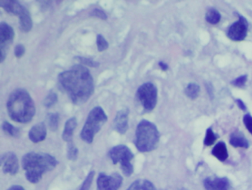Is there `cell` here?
I'll return each instance as SVG.
<instances>
[{"label":"cell","instance_id":"obj_20","mask_svg":"<svg viewBox=\"0 0 252 190\" xmlns=\"http://www.w3.org/2000/svg\"><path fill=\"white\" fill-rule=\"evenodd\" d=\"M126 190H156V188L151 181L139 179L134 181Z\"/></svg>","mask_w":252,"mask_h":190},{"label":"cell","instance_id":"obj_33","mask_svg":"<svg viewBox=\"0 0 252 190\" xmlns=\"http://www.w3.org/2000/svg\"><path fill=\"white\" fill-rule=\"evenodd\" d=\"M243 123L249 132L252 135V116L249 113L245 115L243 117Z\"/></svg>","mask_w":252,"mask_h":190},{"label":"cell","instance_id":"obj_4","mask_svg":"<svg viewBox=\"0 0 252 190\" xmlns=\"http://www.w3.org/2000/svg\"><path fill=\"white\" fill-rule=\"evenodd\" d=\"M160 141V133L157 127L149 122L141 121L135 131V147L141 153H148L157 148Z\"/></svg>","mask_w":252,"mask_h":190},{"label":"cell","instance_id":"obj_37","mask_svg":"<svg viewBox=\"0 0 252 190\" xmlns=\"http://www.w3.org/2000/svg\"><path fill=\"white\" fill-rule=\"evenodd\" d=\"M206 89H207L208 93H209V95L211 97H213L214 92H213V88H212V85L211 84H208L206 85Z\"/></svg>","mask_w":252,"mask_h":190},{"label":"cell","instance_id":"obj_36","mask_svg":"<svg viewBox=\"0 0 252 190\" xmlns=\"http://www.w3.org/2000/svg\"><path fill=\"white\" fill-rule=\"evenodd\" d=\"M159 67L161 68L162 70H163V71H166V70L169 69V65H168L167 64H166V63H163V62H160V63H158Z\"/></svg>","mask_w":252,"mask_h":190},{"label":"cell","instance_id":"obj_34","mask_svg":"<svg viewBox=\"0 0 252 190\" xmlns=\"http://www.w3.org/2000/svg\"><path fill=\"white\" fill-rule=\"evenodd\" d=\"M25 53H26V48L24 45L22 44H19L17 46L15 47L14 49V54L17 58L20 59L24 56Z\"/></svg>","mask_w":252,"mask_h":190},{"label":"cell","instance_id":"obj_14","mask_svg":"<svg viewBox=\"0 0 252 190\" xmlns=\"http://www.w3.org/2000/svg\"><path fill=\"white\" fill-rule=\"evenodd\" d=\"M47 127L44 122L34 125L29 131V137L31 141L35 144L43 141L46 138Z\"/></svg>","mask_w":252,"mask_h":190},{"label":"cell","instance_id":"obj_35","mask_svg":"<svg viewBox=\"0 0 252 190\" xmlns=\"http://www.w3.org/2000/svg\"><path fill=\"white\" fill-rule=\"evenodd\" d=\"M235 102L240 110H243V111H246V110H247V107H246V104H245V103L243 102L241 99H240V98H237V99H235Z\"/></svg>","mask_w":252,"mask_h":190},{"label":"cell","instance_id":"obj_28","mask_svg":"<svg viewBox=\"0 0 252 190\" xmlns=\"http://www.w3.org/2000/svg\"><path fill=\"white\" fill-rule=\"evenodd\" d=\"M75 59L77 60L81 64L88 66V67H98L100 65L99 63L94 61V60H91V59L85 58V57H76Z\"/></svg>","mask_w":252,"mask_h":190},{"label":"cell","instance_id":"obj_9","mask_svg":"<svg viewBox=\"0 0 252 190\" xmlns=\"http://www.w3.org/2000/svg\"><path fill=\"white\" fill-rule=\"evenodd\" d=\"M239 19L237 22L233 23L227 32V36L231 40L240 42L244 40L247 36L249 30V23L243 16L237 14Z\"/></svg>","mask_w":252,"mask_h":190},{"label":"cell","instance_id":"obj_13","mask_svg":"<svg viewBox=\"0 0 252 190\" xmlns=\"http://www.w3.org/2000/svg\"><path fill=\"white\" fill-rule=\"evenodd\" d=\"M203 186L206 190H231L229 180L225 177L215 178L208 177L203 181Z\"/></svg>","mask_w":252,"mask_h":190},{"label":"cell","instance_id":"obj_18","mask_svg":"<svg viewBox=\"0 0 252 190\" xmlns=\"http://www.w3.org/2000/svg\"><path fill=\"white\" fill-rule=\"evenodd\" d=\"M20 17V29L23 32H29L33 28V21L31 17L30 12L27 8L19 16Z\"/></svg>","mask_w":252,"mask_h":190},{"label":"cell","instance_id":"obj_31","mask_svg":"<svg viewBox=\"0 0 252 190\" xmlns=\"http://www.w3.org/2000/svg\"><path fill=\"white\" fill-rule=\"evenodd\" d=\"M247 80V75H243V76H240L234 80L231 81V84L233 86L237 87V88H243L246 85Z\"/></svg>","mask_w":252,"mask_h":190},{"label":"cell","instance_id":"obj_3","mask_svg":"<svg viewBox=\"0 0 252 190\" xmlns=\"http://www.w3.org/2000/svg\"><path fill=\"white\" fill-rule=\"evenodd\" d=\"M58 164L55 157L47 153H27L23 157L22 165L26 171L28 181L32 184H37L44 174L53 170Z\"/></svg>","mask_w":252,"mask_h":190},{"label":"cell","instance_id":"obj_19","mask_svg":"<svg viewBox=\"0 0 252 190\" xmlns=\"http://www.w3.org/2000/svg\"><path fill=\"white\" fill-rule=\"evenodd\" d=\"M212 154L220 161H225L228 157V150H227L225 143L222 142V141L218 143L214 147Z\"/></svg>","mask_w":252,"mask_h":190},{"label":"cell","instance_id":"obj_25","mask_svg":"<svg viewBox=\"0 0 252 190\" xmlns=\"http://www.w3.org/2000/svg\"><path fill=\"white\" fill-rule=\"evenodd\" d=\"M217 139H218V135L213 132L212 128H208L207 130H206L204 141H203V144L207 146V147H210L216 141Z\"/></svg>","mask_w":252,"mask_h":190},{"label":"cell","instance_id":"obj_21","mask_svg":"<svg viewBox=\"0 0 252 190\" xmlns=\"http://www.w3.org/2000/svg\"><path fill=\"white\" fill-rule=\"evenodd\" d=\"M205 19L209 24L216 25L220 21L221 15L218 10L211 8L206 12Z\"/></svg>","mask_w":252,"mask_h":190},{"label":"cell","instance_id":"obj_2","mask_svg":"<svg viewBox=\"0 0 252 190\" xmlns=\"http://www.w3.org/2000/svg\"><path fill=\"white\" fill-rule=\"evenodd\" d=\"M7 110L10 118L18 123L32 122L36 114L34 101L25 89L13 91L7 101Z\"/></svg>","mask_w":252,"mask_h":190},{"label":"cell","instance_id":"obj_23","mask_svg":"<svg viewBox=\"0 0 252 190\" xmlns=\"http://www.w3.org/2000/svg\"><path fill=\"white\" fill-rule=\"evenodd\" d=\"M47 122H48V127L51 131H56L58 129L59 120L60 116L58 113H50L47 115Z\"/></svg>","mask_w":252,"mask_h":190},{"label":"cell","instance_id":"obj_32","mask_svg":"<svg viewBox=\"0 0 252 190\" xmlns=\"http://www.w3.org/2000/svg\"><path fill=\"white\" fill-rule=\"evenodd\" d=\"M91 16L103 20H107V15L106 13L103 10L98 9V8H95V9L93 10L92 12L91 13Z\"/></svg>","mask_w":252,"mask_h":190},{"label":"cell","instance_id":"obj_29","mask_svg":"<svg viewBox=\"0 0 252 190\" xmlns=\"http://www.w3.org/2000/svg\"><path fill=\"white\" fill-rule=\"evenodd\" d=\"M97 48L99 52L106 51L109 48V44L107 41L104 39L102 35L98 34L96 39Z\"/></svg>","mask_w":252,"mask_h":190},{"label":"cell","instance_id":"obj_24","mask_svg":"<svg viewBox=\"0 0 252 190\" xmlns=\"http://www.w3.org/2000/svg\"><path fill=\"white\" fill-rule=\"evenodd\" d=\"M2 129L5 133L9 135L10 136L15 137V138H19L20 136V129L19 128L15 127L12 125L8 122H4L2 124Z\"/></svg>","mask_w":252,"mask_h":190},{"label":"cell","instance_id":"obj_38","mask_svg":"<svg viewBox=\"0 0 252 190\" xmlns=\"http://www.w3.org/2000/svg\"><path fill=\"white\" fill-rule=\"evenodd\" d=\"M8 190H26L25 188H23V187L20 185H14L12 186V187H10Z\"/></svg>","mask_w":252,"mask_h":190},{"label":"cell","instance_id":"obj_5","mask_svg":"<svg viewBox=\"0 0 252 190\" xmlns=\"http://www.w3.org/2000/svg\"><path fill=\"white\" fill-rule=\"evenodd\" d=\"M107 115L101 107H95L90 112L85 126L81 132V138L88 144L94 141V136L99 132L103 125L107 122Z\"/></svg>","mask_w":252,"mask_h":190},{"label":"cell","instance_id":"obj_15","mask_svg":"<svg viewBox=\"0 0 252 190\" xmlns=\"http://www.w3.org/2000/svg\"><path fill=\"white\" fill-rule=\"evenodd\" d=\"M0 6L2 7L5 11L9 14L16 16H20L23 12L26 7L14 0H7V1H0Z\"/></svg>","mask_w":252,"mask_h":190},{"label":"cell","instance_id":"obj_16","mask_svg":"<svg viewBox=\"0 0 252 190\" xmlns=\"http://www.w3.org/2000/svg\"><path fill=\"white\" fill-rule=\"evenodd\" d=\"M229 143L234 147L244 149H248L249 147V141L240 131H235L231 134Z\"/></svg>","mask_w":252,"mask_h":190},{"label":"cell","instance_id":"obj_6","mask_svg":"<svg viewBox=\"0 0 252 190\" xmlns=\"http://www.w3.org/2000/svg\"><path fill=\"white\" fill-rule=\"evenodd\" d=\"M108 156L113 164L120 163L121 168L125 176H130L133 173L134 168L131 160L133 159L134 154L129 147L122 144L116 146L109 151Z\"/></svg>","mask_w":252,"mask_h":190},{"label":"cell","instance_id":"obj_26","mask_svg":"<svg viewBox=\"0 0 252 190\" xmlns=\"http://www.w3.org/2000/svg\"><path fill=\"white\" fill-rule=\"evenodd\" d=\"M58 101V95L56 93L50 92L49 94L47 95L46 98L44 100V105L45 107H52L53 105L56 104Z\"/></svg>","mask_w":252,"mask_h":190},{"label":"cell","instance_id":"obj_8","mask_svg":"<svg viewBox=\"0 0 252 190\" xmlns=\"http://www.w3.org/2000/svg\"><path fill=\"white\" fill-rule=\"evenodd\" d=\"M15 33L14 29L6 23L0 24V56L1 63H3L6 58L7 53L10 45L14 41Z\"/></svg>","mask_w":252,"mask_h":190},{"label":"cell","instance_id":"obj_11","mask_svg":"<svg viewBox=\"0 0 252 190\" xmlns=\"http://www.w3.org/2000/svg\"><path fill=\"white\" fill-rule=\"evenodd\" d=\"M1 165L4 173L14 175L18 172L19 161L15 153H5L1 156Z\"/></svg>","mask_w":252,"mask_h":190},{"label":"cell","instance_id":"obj_27","mask_svg":"<svg viewBox=\"0 0 252 190\" xmlns=\"http://www.w3.org/2000/svg\"><path fill=\"white\" fill-rule=\"evenodd\" d=\"M79 155V150L77 147H75L73 142L68 143V148H67V158L69 160H76Z\"/></svg>","mask_w":252,"mask_h":190},{"label":"cell","instance_id":"obj_22","mask_svg":"<svg viewBox=\"0 0 252 190\" xmlns=\"http://www.w3.org/2000/svg\"><path fill=\"white\" fill-rule=\"evenodd\" d=\"M200 88L197 84L190 83L185 88V94L190 99L194 100L198 97Z\"/></svg>","mask_w":252,"mask_h":190},{"label":"cell","instance_id":"obj_1","mask_svg":"<svg viewBox=\"0 0 252 190\" xmlns=\"http://www.w3.org/2000/svg\"><path fill=\"white\" fill-rule=\"evenodd\" d=\"M60 88L74 104L86 102L94 92V81L90 70L82 64H76L58 76Z\"/></svg>","mask_w":252,"mask_h":190},{"label":"cell","instance_id":"obj_10","mask_svg":"<svg viewBox=\"0 0 252 190\" xmlns=\"http://www.w3.org/2000/svg\"><path fill=\"white\" fill-rule=\"evenodd\" d=\"M122 182L123 178L120 174L115 172L107 175L100 173L97 179V190H119Z\"/></svg>","mask_w":252,"mask_h":190},{"label":"cell","instance_id":"obj_12","mask_svg":"<svg viewBox=\"0 0 252 190\" xmlns=\"http://www.w3.org/2000/svg\"><path fill=\"white\" fill-rule=\"evenodd\" d=\"M129 113V109L123 108L120 111L118 112L116 118L113 121V129L122 135L126 133L128 128H129V124H128Z\"/></svg>","mask_w":252,"mask_h":190},{"label":"cell","instance_id":"obj_30","mask_svg":"<svg viewBox=\"0 0 252 190\" xmlns=\"http://www.w3.org/2000/svg\"><path fill=\"white\" fill-rule=\"evenodd\" d=\"M94 176H95V172H94V171H91V172H89L88 176H87L86 179L84 181L79 190H89L91 185H92Z\"/></svg>","mask_w":252,"mask_h":190},{"label":"cell","instance_id":"obj_7","mask_svg":"<svg viewBox=\"0 0 252 190\" xmlns=\"http://www.w3.org/2000/svg\"><path fill=\"white\" fill-rule=\"evenodd\" d=\"M135 96L137 101L140 102L144 108V112L149 113L153 111L157 104V88L151 82L143 84L137 91Z\"/></svg>","mask_w":252,"mask_h":190},{"label":"cell","instance_id":"obj_17","mask_svg":"<svg viewBox=\"0 0 252 190\" xmlns=\"http://www.w3.org/2000/svg\"><path fill=\"white\" fill-rule=\"evenodd\" d=\"M76 127H77V120L76 118H70L67 121L63 133V138L64 141H67V143L73 142V133Z\"/></svg>","mask_w":252,"mask_h":190}]
</instances>
